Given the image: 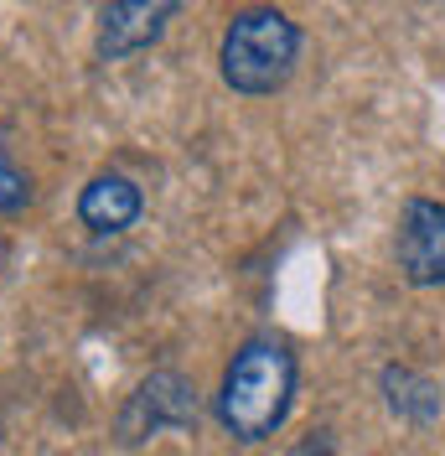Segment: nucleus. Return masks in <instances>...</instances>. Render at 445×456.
Listing matches in <instances>:
<instances>
[{
	"instance_id": "nucleus-1",
	"label": "nucleus",
	"mask_w": 445,
	"mask_h": 456,
	"mask_svg": "<svg viewBox=\"0 0 445 456\" xmlns=\"http://www.w3.org/2000/svg\"><path fill=\"white\" fill-rule=\"evenodd\" d=\"M295 384H301L295 353L279 338H249L222 369L218 399H213L218 426L244 446L270 441L295 404Z\"/></svg>"
},
{
	"instance_id": "nucleus-2",
	"label": "nucleus",
	"mask_w": 445,
	"mask_h": 456,
	"mask_svg": "<svg viewBox=\"0 0 445 456\" xmlns=\"http://www.w3.org/2000/svg\"><path fill=\"white\" fill-rule=\"evenodd\" d=\"M301 62V27L279 5H244L228 16L218 47L222 84L244 99H264L295 78Z\"/></svg>"
},
{
	"instance_id": "nucleus-3",
	"label": "nucleus",
	"mask_w": 445,
	"mask_h": 456,
	"mask_svg": "<svg viewBox=\"0 0 445 456\" xmlns=\"http://www.w3.org/2000/svg\"><path fill=\"white\" fill-rule=\"evenodd\" d=\"M192 426H197V384L176 369H156L125 399L114 436H119V446H140V441H156L166 430H192Z\"/></svg>"
},
{
	"instance_id": "nucleus-4",
	"label": "nucleus",
	"mask_w": 445,
	"mask_h": 456,
	"mask_svg": "<svg viewBox=\"0 0 445 456\" xmlns=\"http://www.w3.org/2000/svg\"><path fill=\"white\" fill-rule=\"evenodd\" d=\"M393 259H399V275L415 290L445 285V202L435 198L404 202L399 233H393Z\"/></svg>"
},
{
	"instance_id": "nucleus-5",
	"label": "nucleus",
	"mask_w": 445,
	"mask_h": 456,
	"mask_svg": "<svg viewBox=\"0 0 445 456\" xmlns=\"http://www.w3.org/2000/svg\"><path fill=\"white\" fill-rule=\"evenodd\" d=\"M182 0H104L99 5V57L109 62H125V57L156 47L166 27L176 21Z\"/></svg>"
},
{
	"instance_id": "nucleus-6",
	"label": "nucleus",
	"mask_w": 445,
	"mask_h": 456,
	"mask_svg": "<svg viewBox=\"0 0 445 456\" xmlns=\"http://www.w3.org/2000/svg\"><path fill=\"white\" fill-rule=\"evenodd\" d=\"M140 213H145V192L125 171H99V176H88V187L78 192V224L93 239H114V233L135 228Z\"/></svg>"
},
{
	"instance_id": "nucleus-7",
	"label": "nucleus",
	"mask_w": 445,
	"mask_h": 456,
	"mask_svg": "<svg viewBox=\"0 0 445 456\" xmlns=\"http://www.w3.org/2000/svg\"><path fill=\"white\" fill-rule=\"evenodd\" d=\"M378 384H384V404H389L404 426L425 430V426H435V420H441L445 395H441V384H435L430 373L409 369V363H389Z\"/></svg>"
},
{
	"instance_id": "nucleus-8",
	"label": "nucleus",
	"mask_w": 445,
	"mask_h": 456,
	"mask_svg": "<svg viewBox=\"0 0 445 456\" xmlns=\"http://www.w3.org/2000/svg\"><path fill=\"white\" fill-rule=\"evenodd\" d=\"M31 176L21 167H16V156H11V145H5V135H0V218H16L21 208L31 202Z\"/></svg>"
},
{
	"instance_id": "nucleus-9",
	"label": "nucleus",
	"mask_w": 445,
	"mask_h": 456,
	"mask_svg": "<svg viewBox=\"0 0 445 456\" xmlns=\"http://www.w3.org/2000/svg\"><path fill=\"white\" fill-rule=\"evenodd\" d=\"M290 456H336V446H332V436H327V430H316V436H306Z\"/></svg>"
}]
</instances>
